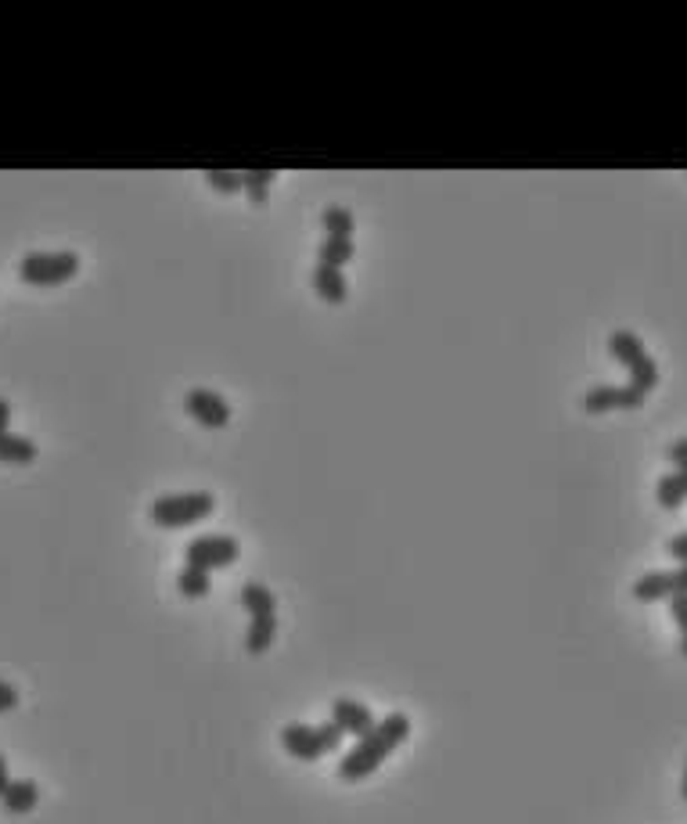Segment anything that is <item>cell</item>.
<instances>
[{
    "mask_svg": "<svg viewBox=\"0 0 687 824\" xmlns=\"http://www.w3.org/2000/svg\"><path fill=\"white\" fill-rule=\"evenodd\" d=\"M277 170H245L241 173V188L249 191V198L256 202V206H263L270 195V184H274Z\"/></svg>",
    "mask_w": 687,
    "mask_h": 824,
    "instance_id": "cell-20",
    "label": "cell"
},
{
    "mask_svg": "<svg viewBox=\"0 0 687 824\" xmlns=\"http://www.w3.org/2000/svg\"><path fill=\"white\" fill-rule=\"evenodd\" d=\"M666 457H670L677 468H687V436L677 439V443H670V450H666Z\"/></svg>",
    "mask_w": 687,
    "mask_h": 824,
    "instance_id": "cell-24",
    "label": "cell"
},
{
    "mask_svg": "<svg viewBox=\"0 0 687 824\" xmlns=\"http://www.w3.org/2000/svg\"><path fill=\"white\" fill-rule=\"evenodd\" d=\"M634 594H637L641 601L673 598V580H670V573H644L641 580L634 583Z\"/></svg>",
    "mask_w": 687,
    "mask_h": 824,
    "instance_id": "cell-18",
    "label": "cell"
},
{
    "mask_svg": "<svg viewBox=\"0 0 687 824\" xmlns=\"http://www.w3.org/2000/svg\"><path fill=\"white\" fill-rule=\"evenodd\" d=\"M274 634H277V616H252L249 634H245V648H249L252 655L267 652Z\"/></svg>",
    "mask_w": 687,
    "mask_h": 824,
    "instance_id": "cell-16",
    "label": "cell"
},
{
    "mask_svg": "<svg viewBox=\"0 0 687 824\" xmlns=\"http://www.w3.org/2000/svg\"><path fill=\"white\" fill-rule=\"evenodd\" d=\"M670 612H673V619L680 623V652L687 655V594H673Z\"/></svg>",
    "mask_w": 687,
    "mask_h": 824,
    "instance_id": "cell-22",
    "label": "cell"
},
{
    "mask_svg": "<svg viewBox=\"0 0 687 824\" xmlns=\"http://www.w3.org/2000/svg\"><path fill=\"white\" fill-rule=\"evenodd\" d=\"M353 238H335V234H324V242L317 245V263H328V267H342V263L353 260Z\"/></svg>",
    "mask_w": 687,
    "mask_h": 824,
    "instance_id": "cell-14",
    "label": "cell"
},
{
    "mask_svg": "<svg viewBox=\"0 0 687 824\" xmlns=\"http://www.w3.org/2000/svg\"><path fill=\"white\" fill-rule=\"evenodd\" d=\"M184 407H188V414H195L202 425H209V429H220V425L231 421V404H227L220 393H213V389H191V393L184 396Z\"/></svg>",
    "mask_w": 687,
    "mask_h": 824,
    "instance_id": "cell-7",
    "label": "cell"
},
{
    "mask_svg": "<svg viewBox=\"0 0 687 824\" xmlns=\"http://www.w3.org/2000/svg\"><path fill=\"white\" fill-rule=\"evenodd\" d=\"M677 472H684V483H687V468H677Z\"/></svg>",
    "mask_w": 687,
    "mask_h": 824,
    "instance_id": "cell-30",
    "label": "cell"
},
{
    "mask_svg": "<svg viewBox=\"0 0 687 824\" xmlns=\"http://www.w3.org/2000/svg\"><path fill=\"white\" fill-rule=\"evenodd\" d=\"M18 706V691L8 681H0V713H11Z\"/></svg>",
    "mask_w": 687,
    "mask_h": 824,
    "instance_id": "cell-23",
    "label": "cell"
},
{
    "mask_svg": "<svg viewBox=\"0 0 687 824\" xmlns=\"http://www.w3.org/2000/svg\"><path fill=\"white\" fill-rule=\"evenodd\" d=\"M8 425H11V404L4 400V396H0V436L8 432Z\"/></svg>",
    "mask_w": 687,
    "mask_h": 824,
    "instance_id": "cell-27",
    "label": "cell"
},
{
    "mask_svg": "<svg viewBox=\"0 0 687 824\" xmlns=\"http://www.w3.org/2000/svg\"><path fill=\"white\" fill-rule=\"evenodd\" d=\"M8 785H11V774H8V760L0 756V796L8 792Z\"/></svg>",
    "mask_w": 687,
    "mask_h": 824,
    "instance_id": "cell-28",
    "label": "cell"
},
{
    "mask_svg": "<svg viewBox=\"0 0 687 824\" xmlns=\"http://www.w3.org/2000/svg\"><path fill=\"white\" fill-rule=\"evenodd\" d=\"M281 745H285V753L295 756V760H321V756L335 753L342 745V731L335 724H288L285 731H281Z\"/></svg>",
    "mask_w": 687,
    "mask_h": 824,
    "instance_id": "cell-2",
    "label": "cell"
},
{
    "mask_svg": "<svg viewBox=\"0 0 687 824\" xmlns=\"http://www.w3.org/2000/svg\"><path fill=\"white\" fill-rule=\"evenodd\" d=\"M238 598H241V609L249 612V616H274L277 609L274 594H270V587H263V583H245Z\"/></svg>",
    "mask_w": 687,
    "mask_h": 824,
    "instance_id": "cell-13",
    "label": "cell"
},
{
    "mask_svg": "<svg viewBox=\"0 0 687 824\" xmlns=\"http://www.w3.org/2000/svg\"><path fill=\"white\" fill-rule=\"evenodd\" d=\"M673 580V594H687V565H680V569H673L670 573Z\"/></svg>",
    "mask_w": 687,
    "mask_h": 824,
    "instance_id": "cell-26",
    "label": "cell"
},
{
    "mask_svg": "<svg viewBox=\"0 0 687 824\" xmlns=\"http://www.w3.org/2000/svg\"><path fill=\"white\" fill-rule=\"evenodd\" d=\"M36 454H40V450H36L33 439L18 436V432H4V436H0V461H4V465H33Z\"/></svg>",
    "mask_w": 687,
    "mask_h": 824,
    "instance_id": "cell-12",
    "label": "cell"
},
{
    "mask_svg": "<svg viewBox=\"0 0 687 824\" xmlns=\"http://www.w3.org/2000/svg\"><path fill=\"white\" fill-rule=\"evenodd\" d=\"M0 803H4L8 814H29V810L40 803V789H36V781L18 778V781H11L8 792L0 796Z\"/></svg>",
    "mask_w": 687,
    "mask_h": 824,
    "instance_id": "cell-11",
    "label": "cell"
},
{
    "mask_svg": "<svg viewBox=\"0 0 687 824\" xmlns=\"http://www.w3.org/2000/svg\"><path fill=\"white\" fill-rule=\"evenodd\" d=\"M641 404H644V393L630 386V382H626V386H594V389H587V396H583V407H587L590 414L634 411V407H641Z\"/></svg>",
    "mask_w": 687,
    "mask_h": 824,
    "instance_id": "cell-6",
    "label": "cell"
},
{
    "mask_svg": "<svg viewBox=\"0 0 687 824\" xmlns=\"http://www.w3.org/2000/svg\"><path fill=\"white\" fill-rule=\"evenodd\" d=\"M313 288L324 303H346L349 296V281L342 274V267H328V263H317L313 267Z\"/></svg>",
    "mask_w": 687,
    "mask_h": 824,
    "instance_id": "cell-9",
    "label": "cell"
},
{
    "mask_svg": "<svg viewBox=\"0 0 687 824\" xmlns=\"http://www.w3.org/2000/svg\"><path fill=\"white\" fill-rule=\"evenodd\" d=\"M76 270H80V256L69 249L26 252V256L18 260V274H22V281H29V285H62Z\"/></svg>",
    "mask_w": 687,
    "mask_h": 824,
    "instance_id": "cell-4",
    "label": "cell"
},
{
    "mask_svg": "<svg viewBox=\"0 0 687 824\" xmlns=\"http://www.w3.org/2000/svg\"><path fill=\"white\" fill-rule=\"evenodd\" d=\"M241 544L231 537V533H202L195 537L188 547H184V565H195V569H224L238 558Z\"/></svg>",
    "mask_w": 687,
    "mask_h": 824,
    "instance_id": "cell-5",
    "label": "cell"
},
{
    "mask_svg": "<svg viewBox=\"0 0 687 824\" xmlns=\"http://www.w3.org/2000/svg\"><path fill=\"white\" fill-rule=\"evenodd\" d=\"M608 353H612V357H616L626 371H634L637 364H644V360H648V350H644V342L637 339L634 332H623V328L608 335Z\"/></svg>",
    "mask_w": 687,
    "mask_h": 824,
    "instance_id": "cell-10",
    "label": "cell"
},
{
    "mask_svg": "<svg viewBox=\"0 0 687 824\" xmlns=\"http://www.w3.org/2000/svg\"><path fill=\"white\" fill-rule=\"evenodd\" d=\"M655 497H659L662 508L677 511L680 504L687 501V483H684V472H670L662 475L659 483H655Z\"/></svg>",
    "mask_w": 687,
    "mask_h": 824,
    "instance_id": "cell-15",
    "label": "cell"
},
{
    "mask_svg": "<svg viewBox=\"0 0 687 824\" xmlns=\"http://www.w3.org/2000/svg\"><path fill=\"white\" fill-rule=\"evenodd\" d=\"M321 224L328 234H335V238H353V231H357V220H353V213H349L346 206H324L321 213Z\"/></svg>",
    "mask_w": 687,
    "mask_h": 824,
    "instance_id": "cell-19",
    "label": "cell"
},
{
    "mask_svg": "<svg viewBox=\"0 0 687 824\" xmlns=\"http://www.w3.org/2000/svg\"><path fill=\"white\" fill-rule=\"evenodd\" d=\"M213 508H216L213 493L206 490L173 493V497H159V501L152 504V522L166 529H180V526H191V522H202Z\"/></svg>",
    "mask_w": 687,
    "mask_h": 824,
    "instance_id": "cell-3",
    "label": "cell"
},
{
    "mask_svg": "<svg viewBox=\"0 0 687 824\" xmlns=\"http://www.w3.org/2000/svg\"><path fill=\"white\" fill-rule=\"evenodd\" d=\"M206 184L213 191L234 195V191H241V170H206Z\"/></svg>",
    "mask_w": 687,
    "mask_h": 824,
    "instance_id": "cell-21",
    "label": "cell"
},
{
    "mask_svg": "<svg viewBox=\"0 0 687 824\" xmlns=\"http://www.w3.org/2000/svg\"><path fill=\"white\" fill-rule=\"evenodd\" d=\"M684 799H687V767H684Z\"/></svg>",
    "mask_w": 687,
    "mask_h": 824,
    "instance_id": "cell-29",
    "label": "cell"
},
{
    "mask_svg": "<svg viewBox=\"0 0 687 824\" xmlns=\"http://www.w3.org/2000/svg\"><path fill=\"white\" fill-rule=\"evenodd\" d=\"M331 724L339 727L342 735H353V738H364L371 727L378 724L375 713L364 706V702H353V699H335L331 702Z\"/></svg>",
    "mask_w": 687,
    "mask_h": 824,
    "instance_id": "cell-8",
    "label": "cell"
},
{
    "mask_svg": "<svg viewBox=\"0 0 687 824\" xmlns=\"http://www.w3.org/2000/svg\"><path fill=\"white\" fill-rule=\"evenodd\" d=\"M177 587L184 598H206L213 591V580H209L206 569H195V565H184L177 573Z\"/></svg>",
    "mask_w": 687,
    "mask_h": 824,
    "instance_id": "cell-17",
    "label": "cell"
},
{
    "mask_svg": "<svg viewBox=\"0 0 687 824\" xmlns=\"http://www.w3.org/2000/svg\"><path fill=\"white\" fill-rule=\"evenodd\" d=\"M411 735V717L407 713H389L385 720H378L364 738H360L339 763L342 781H364L367 774H375L389 756L400 749Z\"/></svg>",
    "mask_w": 687,
    "mask_h": 824,
    "instance_id": "cell-1",
    "label": "cell"
},
{
    "mask_svg": "<svg viewBox=\"0 0 687 824\" xmlns=\"http://www.w3.org/2000/svg\"><path fill=\"white\" fill-rule=\"evenodd\" d=\"M666 551H670V555L677 558L680 565H687V533H677V537L666 544Z\"/></svg>",
    "mask_w": 687,
    "mask_h": 824,
    "instance_id": "cell-25",
    "label": "cell"
}]
</instances>
